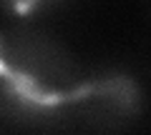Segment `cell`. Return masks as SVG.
<instances>
[{
	"mask_svg": "<svg viewBox=\"0 0 151 135\" xmlns=\"http://www.w3.org/2000/svg\"><path fill=\"white\" fill-rule=\"evenodd\" d=\"M86 73L50 35L0 30V113L23 120H68Z\"/></svg>",
	"mask_w": 151,
	"mask_h": 135,
	"instance_id": "6da1fadb",
	"label": "cell"
},
{
	"mask_svg": "<svg viewBox=\"0 0 151 135\" xmlns=\"http://www.w3.org/2000/svg\"><path fill=\"white\" fill-rule=\"evenodd\" d=\"M141 110V90L124 73L86 75L68 110V120L93 128H121Z\"/></svg>",
	"mask_w": 151,
	"mask_h": 135,
	"instance_id": "7a4b0ae2",
	"label": "cell"
},
{
	"mask_svg": "<svg viewBox=\"0 0 151 135\" xmlns=\"http://www.w3.org/2000/svg\"><path fill=\"white\" fill-rule=\"evenodd\" d=\"M3 3H8V5L13 8L15 13H33V10H38L40 5H45L48 0H3Z\"/></svg>",
	"mask_w": 151,
	"mask_h": 135,
	"instance_id": "3957f363",
	"label": "cell"
}]
</instances>
